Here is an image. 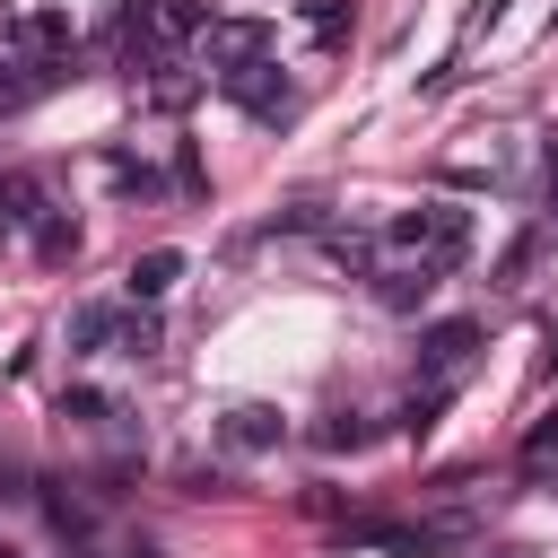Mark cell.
Masks as SVG:
<instances>
[{"instance_id": "1", "label": "cell", "mask_w": 558, "mask_h": 558, "mask_svg": "<svg viewBox=\"0 0 558 558\" xmlns=\"http://www.w3.org/2000/svg\"><path fill=\"white\" fill-rule=\"evenodd\" d=\"M384 244H401V253H418V262H436V270H462V253H471V209L418 201V209H401V218L384 227Z\"/></svg>"}, {"instance_id": "2", "label": "cell", "mask_w": 558, "mask_h": 558, "mask_svg": "<svg viewBox=\"0 0 558 558\" xmlns=\"http://www.w3.org/2000/svg\"><path fill=\"white\" fill-rule=\"evenodd\" d=\"M218 96H235V105L262 113V122H288V113H296V87L279 78V61H244V70H227Z\"/></svg>"}, {"instance_id": "3", "label": "cell", "mask_w": 558, "mask_h": 558, "mask_svg": "<svg viewBox=\"0 0 558 558\" xmlns=\"http://www.w3.org/2000/svg\"><path fill=\"white\" fill-rule=\"evenodd\" d=\"M471 349H480V323H471V314H445V323L418 331V375H427V384H453V375L471 366Z\"/></svg>"}, {"instance_id": "4", "label": "cell", "mask_w": 558, "mask_h": 558, "mask_svg": "<svg viewBox=\"0 0 558 558\" xmlns=\"http://www.w3.org/2000/svg\"><path fill=\"white\" fill-rule=\"evenodd\" d=\"M218 445H227V453H279V445H288V410H279V401H235V410L218 418Z\"/></svg>"}, {"instance_id": "5", "label": "cell", "mask_w": 558, "mask_h": 558, "mask_svg": "<svg viewBox=\"0 0 558 558\" xmlns=\"http://www.w3.org/2000/svg\"><path fill=\"white\" fill-rule=\"evenodd\" d=\"M244 61H270V26L262 17H209V70H244Z\"/></svg>"}, {"instance_id": "6", "label": "cell", "mask_w": 558, "mask_h": 558, "mask_svg": "<svg viewBox=\"0 0 558 558\" xmlns=\"http://www.w3.org/2000/svg\"><path fill=\"white\" fill-rule=\"evenodd\" d=\"M436 279H445V270H436V262H418V253H410V262H392V270H375V296H384V305H392V314H418V305H427V296H436Z\"/></svg>"}, {"instance_id": "7", "label": "cell", "mask_w": 558, "mask_h": 558, "mask_svg": "<svg viewBox=\"0 0 558 558\" xmlns=\"http://www.w3.org/2000/svg\"><path fill=\"white\" fill-rule=\"evenodd\" d=\"M174 279H183V253H174V244H148V253H140L131 270H122V288H131V305H157V296H166Z\"/></svg>"}, {"instance_id": "8", "label": "cell", "mask_w": 558, "mask_h": 558, "mask_svg": "<svg viewBox=\"0 0 558 558\" xmlns=\"http://www.w3.org/2000/svg\"><path fill=\"white\" fill-rule=\"evenodd\" d=\"M113 323H122L113 305H78V314H70V357H96V349H113Z\"/></svg>"}, {"instance_id": "9", "label": "cell", "mask_w": 558, "mask_h": 558, "mask_svg": "<svg viewBox=\"0 0 558 558\" xmlns=\"http://www.w3.org/2000/svg\"><path fill=\"white\" fill-rule=\"evenodd\" d=\"M296 17H305V35H314V44H349V26H357V9H349V0H296Z\"/></svg>"}, {"instance_id": "10", "label": "cell", "mask_w": 558, "mask_h": 558, "mask_svg": "<svg viewBox=\"0 0 558 558\" xmlns=\"http://www.w3.org/2000/svg\"><path fill=\"white\" fill-rule=\"evenodd\" d=\"M44 218V201H35V183H17V174H0V244L17 235V227H35Z\"/></svg>"}, {"instance_id": "11", "label": "cell", "mask_w": 558, "mask_h": 558, "mask_svg": "<svg viewBox=\"0 0 558 558\" xmlns=\"http://www.w3.org/2000/svg\"><path fill=\"white\" fill-rule=\"evenodd\" d=\"M35 253H44V262H70V253H78V218H70V209H44V218H35Z\"/></svg>"}, {"instance_id": "12", "label": "cell", "mask_w": 558, "mask_h": 558, "mask_svg": "<svg viewBox=\"0 0 558 558\" xmlns=\"http://www.w3.org/2000/svg\"><path fill=\"white\" fill-rule=\"evenodd\" d=\"M157 35H209V0H148Z\"/></svg>"}, {"instance_id": "13", "label": "cell", "mask_w": 558, "mask_h": 558, "mask_svg": "<svg viewBox=\"0 0 558 558\" xmlns=\"http://www.w3.org/2000/svg\"><path fill=\"white\" fill-rule=\"evenodd\" d=\"M323 253H331L340 270H375V253H384V244H375V235H357V227H331V235H323Z\"/></svg>"}, {"instance_id": "14", "label": "cell", "mask_w": 558, "mask_h": 558, "mask_svg": "<svg viewBox=\"0 0 558 558\" xmlns=\"http://www.w3.org/2000/svg\"><path fill=\"white\" fill-rule=\"evenodd\" d=\"M105 174H113V192H131V201H157V192H166L157 166H140V157H105Z\"/></svg>"}, {"instance_id": "15", "label": "cell", "mask_w": 558, "mask_h": 558, "mask_svg": "<svg viewBox=\"0 0 558 558\" xmlns=\"http://www.w3.org/2000/svg\"><path fill=\"white\" fill-rule=\"evenodd\" d=\"M445 401H453V384H427V392H410V401H401V427H410V436H427V427L445 418Z\"/></svg>"}, {"instance_id": "16", "label": "cell", "mask_w": 558, "mask_h": 558, "mask_svg": "<svg viewBox=\"0 0 558 558\" xmlns=\"http://www.w3.org/2000/svg\"><path fill=\"white\" fill-rule=\"evenodd\" d=\"M44 523H52L61 541H87V523H96V514H87L78 497H61V488H44Z\"/></svg>"}, {"instance_id": "17", "label": "cell", "mask_w": 558, "mask_h": 558, "mask_svg": "<svg viewBox=\"0 0 558 558\" xmlns=\"http://www.w3.org/2000/svg\"><path fill=\"white\" fill-rule=\"evenodd\" d=\"M314 445H323V453H349V445H366V418H357V410H331V418L314 427Z\"/></svg>"}, {"instance_id": "18", "label": "cell", "mask_w": 558, "mask_h": 558, "mask_svg": "<svg viewBox=\"0 0 558 558\" xmlns=\"http://www.w3.org/2000/svg\"><path fill=\"white\" fill-rule=\"evenodd\" d=\"M541 244H549V235H514V244H506V262H497V288H523V270L541 262Z\"/></svg>"}, {"instance_id": "19", "label": "cell", "mask_w": 558, "mask_h": 558, "mask_svg": "<svg viewBox=\"0 0 558 558\" xmlns=\"http://www.w3.org/2000/svg\"><path fill=\"white\" fill-rule=\"evenodd\" d=\"M113 349H122V357H148V349H157V323H148V314H122V323H113Z\"/></svg>"}, {"instance_id": "20", "label": "cell", "mask_w": 558, "mask_h": 558, "mask_svg": "<svg viewBox=\"0 0 558 558\" xmlns=\"http://www.w3.org/2000/svg\"><path fill=\"white\" fill-rule=\"evenodd\" d=\"M549 453H558V401H549V410L523 427V462H549Z\"/></svg>"}, {"instance_id": "21", "label": "cell", "mask_w": 558, "mask_h": 558, "mask_svg": "<svg viewBox=\"0 0 558 558\" xmlns=\"http://www.w3.org/2000/svg\"><path fill=\"white\" fill-rule=\"evenodd\" d=\"M61 418H113V401L87 392V384H70V392H61Z\"/></svg>"}, {"instance_id": "22", "label": "cell", "mask_w": 558, "mask_h": 558, "mask_svg": "<svg viewBox=\"0 0 558 558\" xmlns=\"http://www.w3.org/2000/svg\"><path fill=\"white\" fill-rule=\"evenodd\" d=\"M305 227H323V201H296V209L270 218V235H305Z\"/></svg>"}, {"instance_id": "23", "label": "cell", "mask_w": 558, "mask_h": 558, "mask_svg": "<svg viewBox=\"0 0 558 558\" xmlns=\"http://www.w3.org/2000/svg\"><path fill=\"white\" fill-rule=\"evenodd\" d=\"M183 488H192V497H227V471H201V462H192V471H183Z\"/></svg>"}, {"instance_id": "24", "label": "cell", "mask_w": 558, "mask_h": 558, "mask_svg": "<svg viewBox=\"0 0 558 558\" xmlns=\"http://www.w3.org/2000/svg\"><path fill=\"white\" fill-rule=\"evenodd\" d=\"M549 209H558V140H549Z\"/></svg>"}, {"instance_id": "25", "label": "cell", "mask_w": 558, "mask_h": 558, "mask_svg": "<svg viewBox=\"0 0 558 558\" xmlns=\"http://www.w3.org/2000/svg\"><path fill=\"white\" fill-rule=\"evenodd\" d=\"M488 558H523V549H488Z\"/></svg>"}]
</instances>
